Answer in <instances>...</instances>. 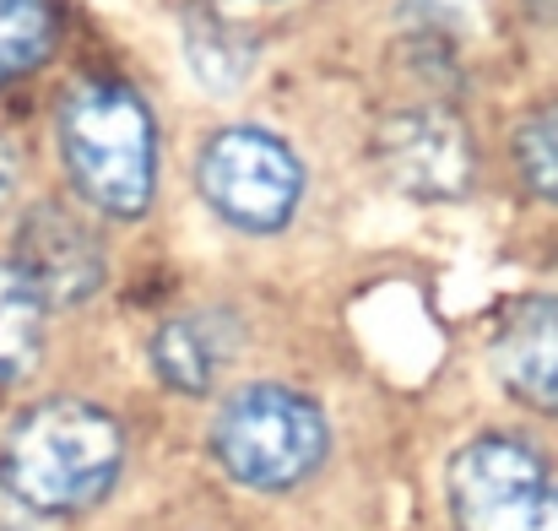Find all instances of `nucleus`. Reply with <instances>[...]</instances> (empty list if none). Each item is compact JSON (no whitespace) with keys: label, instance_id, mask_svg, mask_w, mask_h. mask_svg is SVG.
<instances>
[{"label":"nucleus","instance_id":"obj_1","mask_svg":"<svg viewBox=\"0 0 558 531\" xmlns=\"http://www.w3.org/2000/svg\"><path fill=\"white\" fill-rule=\"evenodd\" d=\"M125 467V429L114 412L54 396L22 412L0 445V488L38 516L93 510Z\"/></svg>","mask_w":558,"mask_h":531},{"label":"nucleus","instance_id":"obj_2","mask_svg":"<svg viewBox=\"0 0 558 531\" xmlns=\"http://www.w3.org/2000/svg\"><path fill=\"white\" fill-rule=\"evenodd\" d=\"M60 158L76 195L109 217H142L158 195V125L125 82H82L65 93Z\"/></svg>","mask_w":558,"mask_h":531},{"label":"nucleus","instance_id":"obj_3","mask_svg":"<svg viewBox=\"0 0 558 531\" xmlns=\"http://www.w3.org/2000/svg\"><path fill=\"white\" fill-rule=\"evenodd\" d=\"M211 450L233 483L282 494V488H299L326 461L331 429L310 396L288 385H244L239 396L222 401L211 423Z\"/></svg>","mask_w":558,"mask_h":531},{"label":"nucleus","instance_id":"obj_4","mask_svg":"<svg viewBox=\"0 0 558 531\" xmlns=\"http://www.w3.org/2000/svg\"><path fill=\"white\" fill-rule=\"evenodd\" d=\"M456 531H558V472L537 445L483 434L450 461Z\"/></svg>","mask_w":558,"mask_h":531},{"label":"nucleus","instance_id":"obj_5","mask_svg":"<svg viewBox=\"0 0 558 531\" xmlns=\"http://www.w3.org/2000/svg\"><path fill=\"white\" fill-rule=\"evenodd\" d=\"M195 179H201L206 206L250 233L288 228L304 201V169H299L293 147L266 131H250V125L217 131L195 158Z\"/></svg>","mask_w":558,"mask_h":531},{"label":"nucleus","instance_id":"obj_6","mask_svg":"<svg viewBox=\"0 0 558 531\" xmlns=\"http://www.w3.org/2000/svg\"><path fill=\"white\" fill-rule=\"evenodd\" d=\"M374 164L412 201H461L477 179V147L461 114L439 104H407L379 120Z\"/></svg>","mask_w":558,"mask_h":531},{"label":"nucleus","instance_id":"obj_7","mask_svg":"<svg viewBox=\"0 0 558 531\" xmlns=\"http://www.w3.org/2000/svg\"><path fill=\"white\" fill-rule=\"evenodd\" d=\"M33 293L49 304H82L104 288V244L71 206H33L16 228V261H11Z\"/></svg>","mask_w":558,"mask_h":531},{"label":"nucleus","instance_id":"obj_8","mask_svg":"<svg viewBox=\"0 0 558 531\" xmlns=\"http://www.w3.org/2000/svg\"><path fill=\"white\" fill-rule=\"evenodd\" d=\"M494 374L515 401L558 418V299H526L505 315L494 337Z\"/></svg>","mask_w":558,"mask_h":531},{"label":"nucleus","instance_id":"obj_9","mask_svg":"<svg viewBox=\"0 0 558 531\" xmlns=\"http://www.w3.org/2000/svg\"><path fill=\"white\" fill-rule=\"evenodd\" d=\"M239 348V326L222 310H201V315H174L153 331V374L180 390V396H201L211 390L217 369Z\"/></svg>","mask_w":558,"mask_h":531},{"label":"nucleus","instance_id":"obj_10","mask_svg":"<svg viewBox=\"0 0 558 531\" xmlns=\"http://www.w3.org/2000/svg\"><path fill=\"white\" fill-rule=\"evenodd\" d=\"M185 55L195 82H206L211 93H233L255 65V44L217 11H185Z\"/></svg>","mask_w":558,"mask_h":531},{"label":"nucleus","instance_id":"obj_11","mask_svg":"<svg viewBox=\"0 0 558 531\" xmlns=\"http://www.w3.org/2000/svg\"><path fill=\"white\" fill-rule=\"evenodd\" d=\"M44 299L33 293V282L0 261V385L27 374L38 363V348H44Z\"/></svg>","mask_w":558,"mask_h":531},{"label":"nucleus","instance_id":"obj_12","mask_svg":"<svg viewBox=\"0 0 558 531\" xmlns=\"http://www.w3.org/2000/svg\"><path fill=\"white\" fill-rule=\"evenodd\" d=\"M60 11L54 0H0V87L38 71L54 55Z\"/></svg>","mask_w":558,"mask_h":531},{"label":"nucleus","instance_id":"obj_13","mask_svg":"<svg viewBox=\"0 0 558 531\" xmlns=\"http://www.w3.org/2000/svg\"><path fill=\"white\" fill-rule=\"evenodd\" d=\"M515 164H521V179L532 184V195L558 206V104H543L526 114V125L515 131Z\"/></svg>","mask_w":558,"mask_h":531},{"label":"nucleus","instance_id":"obj_14","mask_svg":"<svg viewBox=\"0 0 558 531\" xmlns=\"http://www.w3.org/2000/svg\"><path fill=\"white\" fill-rule=\"evenodd\" d=\"M16 179H22V158H16V147L0 136V212H5V201L16 195Z\"/></svg>","mask_w":558,"mask_h":531},{"label":"nucleus","instance_id":"obj_15","mask_svg":"<svg viewBox=\"0 0 558 531\" xmlns=\"http://www.w3.org/2000/svg\"><path fill=\"white\" fill-rule=\"evenodd\" d=\"M526 11H532L543 27H558V0H526Z\"/></svg>","mask_w":558,"mask_h":531}]
</instances>
